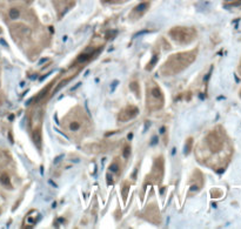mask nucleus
<instances>
[{
  "label": "nucleus",
  "instance_id": "4468645a",
  "mask_svg": "<svg viewBox=\"0 0 241 229\" xmlns=\"http://www.w3.org/2000/svg\"><path fill=\"white\" fill-rule=\"evenodd\" d=\"M21 17V11L19 7H12L8 11V18L11 20H18Z\"/></svg>",
  "mask_w": 241,
  "mask_h": 229
},
{
  "label": "nucleus",
  "instance_id": "b1692460",
  "mask_svg": "<svg viewBox=\"0 0 241 229\" xmlns=\"http://www.w3.org/2000/svg\"><path fill=\"white\" fill-rule=\"evenodd\" d=\"M30 1H31V0H30Z\"/></svg>",
  "mask_w": 241,
  "mask_h": 229
},
{
  "label": "nucleus",
  "instance_id": "ddd939ff",
  "mask_svg": "<svg viewBox=\"0 0 241 229\" xmlns=\"http://www.w3.org/2000/svg\"><path fill=\"white\" fill-rule=\"evenodd\" d=\"M0 183L4 186V187H8V188H12V182H11V177L7 173H2L0 174Z\"/></svg>",
  "mask_w": 241,
  "mask_h": 229
},
{
  "label": "nucleus",
  "instance_id": "4be33fe9",
  "mask_svg": "<svg viewBox=\"0 0 241 229\" xmlns=\"http://www.w3.org/2000/svg\"><path fill=\"white\" fill-rule=\"evenodd\" d=\"M238 72H239V74L241 75V59H240V62H239V66H238Z\"/></svg>",
  "mask_w": 241,
  "mask_h": 229
},
{
  "label": "nucleus",
  "instance_id": "f03ea898",
  "mask_svg": "<svg viewBox=\"0 0 241 229\" xmlns=\"http://www.w3.org/2000/svg\"><path fill=\"white\" fill-rule=\"evenodd\" d=\"M197 54H198V48L172 54L161 66V69H160L161 74L162 75L179 74L180 72H182L188 66L192 65V62L197 59Z\"/></svg>",
  "mask_w": 241,
  "mask_h": 229
},
{
  "label": "nucleus",
  "instance_id": "f8f14e48",
  "mask_svg": "<svg viewBox=\"0 0 241 229\" xmlns=\"http://www.w3.org/2000/svg\"><path fill=\"white\" fill-rule=\"evenodd\" d=\"M204 185V177H202V174L199 172V171H195L194 175H193V182H192V187L191 189L192 191H198L199 189H201Z\"/></svg>",
  "mask_w": 241,
  "mask_h": 229
},
{
  "label": "nucleus",
  "instance_id": "2eb2a0df",
  "mask_svg": "<svg viewBox=\"0 0 241 229\" xmlns=\"http://www.w3.org/2000/svg\"><path fill=\"white\" fill-rule=\"evenodd\" d=\"M128 191H130V182H128V181H125V182L122 183V187H121V195H122V197H124L125 201H126V199H127Z\"/></svg>",
  "mask_w": 241,
  "mask_h": 229
},
{
  "label": "nucleus",
  "instance_id": "20e7f679",
  "mask_svg": "<svg viewBox=\"0 0 241 229\" xmlns=\"http://www.w3.org/2000/svg\"><path fill=\"white\" fill-rule=\"evenodd\" d=\"M42 119H44V109L41 106H36L30 113V129L32 133V137L34 143L37 145L38 149H41V128H42Z\"/></svg>",
  "mask_w": 241,
  "mask_h": 229
},
{
  "label": "nucleus",
  "instance_id": "412c9836",
  "mask_svg": "<svg viewBox=\"0 0 241 229\" xmlns=\"http://www.w3.org/2000/svg\"><path fill=\"white\" fill-rule=\"evenodd\" d=\"M130 154H131V147L130 146H125V148H124V157L127 159L130 156Z\"/></svg>",
  "mask_w": 241,
  "mask_h": 229
},
{
  "label": "nucleus",
  "instance_id": "9d476101",
  "mask_svg": "<svg viewBox=\"0 0 241 229\" xmlns=\"http://www.w3.org/2000/svg\"><path fill=\"white\" fill-rule=\"evenodd\" d=\"M139 114V108L136 106H133L130 105L127 107H125L120 113H119V121L121 122H126V121H130L132 119H134L136 115Z\"/></svg>",
  "mask_w": 241,
  "mask_h": 229
},
{
  "label": "nucleus",
  "instance_id": "9b49d317",
  "mask_svg": "<svg viewBox=\"0 0 241 229\" xmlns=\"http://www.w3.org/2000/svg\"><path fill=\"white\" fill-rule=\"evenodd\" d=\"M149 4L148 2H141L140 5H138L131 13V18L132 19H138V18H141V16L148 10Z\"/></svg>",
  "mask_w": 241,
  "mask_h": 229
},
{
  "label": "nucleus",
  "instance_id": "0eeeda50",
  "mask_svg": "<svg viewBox=\"0 0 241 229\" xmlns=\"http://www.w3.org/2000/svg\"><path fill=\"white\" fill-rule=\"evenodd\" d=\"M144 217H145V220L152 222L153 225H160L161 223V215H160L159 208L155 203H149L146 207V209L144 211Z\"/></svg>",
  "mask_w": 241,
  "mask_h": 229
},
{
  "label": "nucleus",
  "instance_id": "6e6552de",
  "mask_svg": "<svg viewBox=\"0 0 241 229\" xmlns=\"http://www.w3.org/2000/svg\"><path fill=\"white\" fill-rule=\"evenodd\" d=\"M164 159L162 156H159L155 159L154 161V165H153V168H152V173L149 175L151 180L155 183H159L164 176Z\"/></svg>",
  "mask_w": 241,
  "mask_h": 229
},
{
  "label": "nucleus",
  "instance_id": "a211bd4d",
  "mask_svg": "<svg viewBox=\"0 0 241 229\" xmlns=\"http://www.w3.org/2000/svg\"><path fill=\"white\" fill-rule=\"evenodd\" d=\"M110 171H111L112 173H118L120 171V163H119L118 161H114L111 166H110Z\"/></svg>",
  "mask_w": 241,
  "mask_h": 229
},
{
  "label": "nucleus",
  "instance_id": "dca6fc26",
  "mask_svg": "<svg viewBox=\"0 0 241 229\" xmlns=\"http://www.w3.org/2000/svg\"><path fill=\"white\" fill-rule=\"evenodd\" d=\"M192 147H193V137H188V139L186 140V143H185V154L186 155L191 153Z\"/></svg>",
  "mask_w": 241,
  "mask_h": 229
},
{
  "label": "nucleus",
  "instance_id": "6ab92c4d",
  "mask_svg": "<svg viewBox=\"0 0 241 229\" xmlns=\"http://www.w3.org/2000/svg\"><path fill=\"white\" fill-rule=\"evenodd\" d=\"M158 60H159V55H154L153 57V59L149 61V65H147V67H146V69H148V71H151L154 66H155V64L158 62Z\"/></svg>",
  "mask_w": 241,
  "mask_h": 229
},
{
  "label": "nucleus",
  "instance_id": "7ed1b4c3",
  "mask_svg": "<svg viewBox=\"0 0 241 229\" xmlns=\"http://www.w3.org/2000/svg\"><path fill=\"white\" fill-rule=\"evenodd\" d=\"M165 105V96L160 86L154 81L148 80L146 85V107L151 112L159 111Z\"/></svg>",
  "mask_w": 241,
  "mask_h": 229
},
{
  "label": "nucleus",
  "instance_id": "423d86ee",
  "mask_svg": "<svg viewBox=\"0 0 241 229\" xmlns=\"http://www.w3.org/2000/svg\"><path fill=\"white\" fill-rule=\"evenodd\" d=\"M206 147L211 153L218 154L223 149L225 146V136L221 129H213L206 135L205 137Z\"/></svg>",
  "mask_w": 241,
  "mask_h": 229
},
{
  "label": "nucleus",
  "instance_id": "f3484780",
  "mask_svg": "<svg viewBox=\"0 0 241 229\" xmlns=\"http://www.w3.org/2000/svg\"><path fill=\"white\" fill-rule=\"evenodd\" d=\"M130 88L136 94V95H140V87H139V83L136 81H133L130 83Z\"/></svg>",
  "mask_w": 241,
  "mask_h": 229
},
{
  "label": "nucleus",
  "instance_id": "f257e3e1",
  "mask_svg": "<svg viewBox=\"0 0 241 229\" xmlns=\"http://www.w3.org/2000/svg\"><path fill=\"white\" fill-rule=\"evenodd\" d=\"M62 129L72 140H80L91 131V121L81 107L71 109L62 119Z\"/></svg>",
  "mask_w": 241,
  "mask_h": 229
},
{
  "label": "nucleus",
  "instance_id": "39448f33",
  "mask_svg": "<svg viewBox=\"0 0 241 229\" xmlns=\"http://www.w3.org/2000/svg\"><path fill=\"white\" fill-rule=\"evenodd\" d=\"M168 35L173 39L175 42L186 45L192 42L197 38V30L193 27H185V26H175L169 30Z\"/></svg>",
  "mask_w": 241,
  "mask_h": 229
},
{
  "label": "nucleus",
  "instance_id": "1a4fd4ad",
  "mask_svg": "<svg viewBox=\"0 0 241 229\" xmlns=\"http://www.w3.org/2000/svg\"><path fill=\"white\" fill-rule=\"evenodd\" d=\"M52 2L59 18H61L74 5V0H52Z\"/></svg>",
  "mask_w": 241,
  "mask_h": 229
},
{
  "label": "nucleus",
  "instance_id": "5701e85b",
  "mask_svg": "<svg viewBox=\"0 0 241 229\" xmlns=\"http://www.w3.org/2000/svg\"><path fill=\"white\" fill-rule=\"evenodd\" d=\"M240 98H241V89H240Z\"/></svg>",
  "mask_w": 241,
  "mask_h": 229
},
{
  "label": "nucleus",
  "instance_id": "aec40b11",
  "mask_svg": "<svg viewBox=\"0 0 241 229\" xmlns=\"http://www.w3.org/2000/svg\"><path fill=\"white\" fill-rule=\"evenodd\" d=\"M226 6H240L241 0H225Z\"/></svg>",
  "mask_w": 241,
  "mask_h": 229
}]
</instances>
